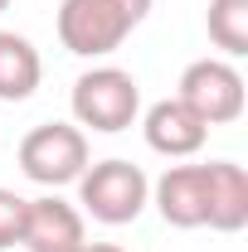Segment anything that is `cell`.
<instances>
[{
	"instance_id": "cell-11",
	"label": "cell",
	"mask_w": 248,
	"mask_h": 252,
	"mask_svg": "<svg viewBox=\"0 0 248 252\" xmlns=\"http://www.w3.org/2000/svg\"><path fill=\"white\" fill-rule=\"evenodd\" d=\"M209 39L229 59L248 54V0H209Z\"/></svg>"
},
{
	"instance_id": "cell-1",
	"label": "cell",
	"mask_w": 248,
	"mask_h": 252,
	"mask_svg": "<svg viewBox=\"0 0 248 252\" xmlns=\"http://www.w3.org/2000/svg\"><path fill=\"white\" fill-rule=\"evenodd\" d=\"M146 15H151V0H63L59 39L78 59H102V54H117Z\"/></svg>"
},
{
	"instance_id": "cell-6",
	"label": "cell",
	"mask_w": 248,
	"mask_h": 252,
	"mask_svg": "<svg viewBox=\"0 0 248 252\" xmlns=\"http://www.w3.org/2000/svg\"><path fill=\"white\" fill-rule=\"evenodd\" d=\"M20 243H25V252H83L88 248L83 214H78L68 199H59V194L30 199V204H25Z\"/></svg>"
},
{
	"instance_id": "cell-13",
	"label": "cell",
	"mask_w": 248,
	"mask_h": 252,
	"mask_svg": "<svg viewBox=\"0 0 248 252\" xmlns=\"http://www.w3.org/2000/svg\"><path fill=\"white\" fill-rule=\"evenodd\" d=\"M83 252H126V248H117V243H88Z\"/></svg>"
},
{
	"instance_id": "cell-12",
	"label": "cell",
	"mask_w": 248,
	"mask_h": 252,
	"mask_svg": "<svg viewBox=\"0 0 248 252\" xmlns=\"http://www.w3.org/2000/svg\"><path fill=\"white\" fill-rule=\"evenodd\" d=\"M25 204H30V199H20L15 189H0V252L20 243V228H25Z\"/></svg>"
},
{
	"instance_id": "cell-2",
	"label": "cell",
	"mask_w": 248,
	"mask_h": 252,
	"mask_svg": "<svg viewBox=\"0 0 248 252\" xmlns=\"http://www.w3.org/2000/svg\"><path fill=\"white\" fill-rule=\"evenodd\" d=\"M78 204L107 228L136 223L141 209L151 204V180L131 160H97L78 175Z\"/></svg>"
},
{
	"instance_id": "cell-10",
	"label": "cell",
	"mask_w": 248,
	"mask_h": 252,
	"mask_svg": "<svg viewBox=\"0 0 248 252\" xmlns=\"http://www.w3.org/2000/svg\"><path fill=\"white\" fill-rule=\"evenodd\" d=\"M39 78H44L39 49H34L25 34L0 30V102H25V97H34Z\"/></svg>"
},
{
	"instance_id": "cell-7",
	"label": "cell",
	"mask_w": 248,
	"mask_h": 252,
	"mask_svg": "<svg viewBox=\"0 0 248 252\" xmlns=\"http://www.w3.org/2000/svg\"><path fill=\"white\" fill-rule=\"evenodd\" d=\"M151 199L170 228H205V199H209V170L205 165H170L151 185Z\"/></svg>"
},
{
	"instance_id": "cell-14",
	"label": "cell",
	"mask_w": 248,
	"mask_h": 252,
	"mask_svg": "<svg viewBox=\"0 0 248 252\" xmlns=\"http://www.w3.org/2000/svg\"><path fill=\"white\" fill-rule=\"evenodd\" d=\"M0 10H10V0H0Z\"/></svg>"
},
{
	"instance_id": "cell-8",
	"label": "cell",
	"mask_w": 248,
	"mask_h": 252,
	"mask_svg": "<svg viewBox=\"0 0 248 252\" xmlns=\"http://www.w3.org/2000/svg\"><path fill=\"white\" fill-rule=\"evenodd\" d=\"M141 131H146V146H151L156 156H170V160L195 156V151L209 141V126L200 122L180 97L156 102L151 112H146V126H141Z\"/></svg>"
},
{
	"instance_id": "cell-4",
	"label": "cell",
	"mask_w": 248,
	"mask_h": 252,
	"mask_svg": "<svg viewBox=\"0 0 248 252\" xmlns=\"http://www.w3.org/2000/svg\"><path fill=\"white\" fill-rule=\"evenodd\" d=\"M20 170L44 189L78 185V175L88 170V136H83V126H68V122L34 126L20 141Z\"/></svg>"
},
{
	"instance_id": "cell-3",
	"label": "cell",
	"mask_w": 248,
	"mask_h": 252,
	"mask_svg": "<svg viewBox=\"0 0 248 252\" xmlns=\"http://www.w3.org/2000/svg\"><path fill=\"white\" fill-rule=\"evenodd\" d=\"M141 112V88L126 68H88L78 83H73V117L78 126H93V131H126Z\"/></svg>"
},
{
	"instance_id": "cell-5",
	"label": "cell",
	"mask_w": 248,
	"mask_h": 252,
	"mask_svg": "<svg viewBox=\"0 0 248 252\" xmlns=\"http://www.w3.org/2000/svg\"><path fill=\"white\" fill-rule=\"evenodd\" d=\"M175 97H180L205 126L239 122V117H244V102H248L244 73L229 59H195L185 73H180V93Z\"/></svg>"
},
{
	"instance_id": "cell-9",
	"label": "cell",
	"mask_w": 248,
	"mask_h": 252,
	"mask_svg": "<svg viewBox=\"0 0 248 252\" xmlns=\"http://www.w3.org/2000/svg\"><path fill=\"white\" fill-rule=\"evenodd\" d=\"M209 170V199H205V228L239 233L248 228V170L234 160H214Z\"/></svg>"
}]
</instances>
